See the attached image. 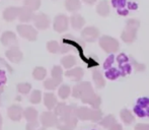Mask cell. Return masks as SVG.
<instances>
[{
	"label": "cell",
	"instance_id": "6da1fadb",
	"mask_svg": "<svg viewBox=\"0 0 149 130\" xmlns=\"http://www.w3.org/2000/svg\"><path fill=\"white\" fill-rule=\"evenodd\" d=\"M133 112L138 118L149 119V98H139L133 108Z\"/></svg>",
	"mask_w": 149,
	"mask_h": 130
},
{
	"label": "cell",
	"instance_id": "7a4b0ae2",
	"mask_svg": "<svg viewBox=\"0 0 149 130\" xmlns=\"http://www.w3.org/2000/svg\"><path fill=\"white\" fill-rule=\"evenodd\" d=\"M16 31L19 34V36L28 41L35 42L38 38V32L35 28H33L30 24H18L16 27Z\"/></svg>",
	"mask_w": 149,
	"mask_h": 130
},
{
	"label": "cell",
	"instance_id": "3957f363",
	"mask_svg": "<svg viewBox=\"0 0 149 130\" xmlns=\"http://www.w3.org/2000/svg\"><path fill=\"white\" fill-rule=\"evenodd\" d=\"M5 56L9 61L13 62V63H19L24 58V54L19 50L17 46L11 47L5 52Z\"/></svg>",
	"mask_w": 149,
	"mask_h": 130
},
{
	"label": "cell",
	"instance_id": "277c9868",
	"mask_svg": "<svg viewBox=\"0 0 149 130\" xmlns=\"http://www.w3.org/2000/svg\"><path fill=\"white\" fill-rule=\"evenodd\" d=\"M0 42L2 43V45L5 47H14L17 44V39H16L15 34L11 31H6L2 34L1 38H0Z\"/></svg>",
	"mask_w": 149,
	"mask_h": 130
},
{
	"label": "cell",
	"instance_id": "5b68a950",
	"mask_svg": "<svg viewBox=\"0 0 149 130\" xmlns=\"http://www.w3.org/2000/svg\"><path fill=\"white\" fill-rule=\"evenodd\" d=\"M24 110H22L19 105H11L7 110V115L10 120L17 122V121L22 120V116H24Z\"/></svg>",
	"mask_w": 149,
	"mask_h": 130
},
{
	"label": "cell",
	"instance_id": "8992f818",
	"mask_svg": "<svg viewBox=\"0 0 149 130\" xmlns=\"http://www.w3.org/2000/svg\"><path fill=\"white\" fill-rule=\"evenodd\" d=\"M33 24H35V27L38 30H41V31L46 30V29L49 28V24H50L49 16L46 15L45 13L36 14L35 18H33Z\"/></svg>",
	"mask_w": 149,
	"mask_h": 130
},
{
	"label": "cell",
	"instance_id": "52a82bcc",
	"mask_svg": "<svg viewBox=\"0 0 149 130\" xmlns=\"http://www.w3.org/2000/svg\"><path fill=\"white\" fill-rule=\"evenodd\" d=\"M19 9L20 7H16V6H10V7H7L6 9H4L3 14H2L4 20H6L8 22H13L19 15Z\"/></svg>",
	"mask_w": 149,
	"mask_h": 130
},
{
	"label": "cell",
	"instance_id": "ba28073f",
	"mask_svg": "<svg viewBox=\"0 0 149 130\" xmlns=\"http://www.w3.org/2000/svg\"><path fill=\"white\" fill-rule=\"evenodd\" d=\"M36 14L33 13V11L30 8L22 6L19 9V15H18V20L22 22H29L31 20H33Z\"/></svg>",
	"mask_w": 149,
	"mask_h": 130
},
{
	"label": "cell",
	"instance_id": "9c48e42d",
	"mask_svg": "<svg viewBox=\"0 0 149 130\" xmlns=\"http://www.w3.org/2000/svg\"><path fill=\"white\" fill-rule=\"evenodd\" d=\"M41 124L43 125L44 127H51L54 126L56 123V117L53 113L51 112H44L43 114L41 115Z\"/></svg>",
	"mask_w": 149,
	"mask_h": 130
},
{
	"label": "cell",
	"instance_id": "30bf717a",
	"mask_svg": "<svg viewBox=\"0 0 149 130\" xmlns=\"http://www.w3.org/2000/svg\"><path fill=\"white\" fill-rule=\"evenodd\" d=\"M67 29V17L65 15H57L54 20V30L56 32H63Z\"/></svg>",
	"mask_w": 149,
	"mask_h": 130
},
{
	"label": "cell",
	"instance_id": "8fae6325",
	"mask_svg": "<svg viewBox=\"0 0 149 130\" xmlns=\"http://www.w3.org/2000/svg\"><path fill=\"white\" fill-rule=\"evenodd\" d=\"M24 117L28 123H35L38 122V118H39V113L35 108L29 107L24 111Z\"/></svg>",
	"mask_w": 149,
	"mask_h": 130
},
{
	"label": "cell",
	"instance_id": "7c38bea8",
	"mask_svg": "<svg viewBox=\"0 0 149 130\" xmlns=\"http://www.w3.org/2000/svg\"><path fill=\"white\" fill-rule=\"evenodd\" d=\"M44 104L48 109H53L56 104V97L51 93H46L44 95Z\"/></svg>",
	"mask_w": 149,
	"mask_h": 130
},
{
	"label": "cell",
	"instance_id": "4fadbf2b",
	"mask_svg": "<svg viewBox=\"0 0 149 130\" xmlns=\"http://www.w3.org/2000/svg\"><path fill=\"white\" fill-rule=\"evenodd\" d=\"M46 75H47V70L42 66L36 67L33 71V78L37 79V80H43V79L46 77Z\"/></svg>",
	"mask_w": 149,
	"mask_h": 130
},
{
	"label": "cell",
	"instance_id": "5bb4252c",
	"mask_svg": "<svg viewBox=\"0 0 149 130\" xmlns=\"http://www.w3.org/2000/svg\"><path fill=\"white\" fill-rule=\"evenodd\" d=\"M16 89L19 94L22 95H26L31 92V85L29 82H20L16 85Z\"/></svg>",
	"mask_w": 149,
	"mask_h": 130
},
{
	"label": "cell",
	"instance_id": "9a60e30c",
	"mask_svg": "<svg viewBox=\"0 0 149 130\" xmlns=\"http://www.w3.org/2000/svg\"><path fill=\"white\" fill-rule=\"evenodd\" d=\"M24 6L30 8L33 11H36L41 7V0H24Z\"/></svg>",
	"mask_w": 149,
	"mask_h": 130
},
{
	"label": "cell",
	"instance_id": "2e32d148",
	"mask_svg": "<svg viewBox=\"0 0 149 130\" xmlns=\"http://www.w3.org/2000/svg\"><path fill=\"white\" fill-rule=\"evenodd\" d=\"M42 101V92L39 89H35V91L31 93V97H30V102L33 105L40 104Z\"/></svg>",
	"mask_w": 149,
	"mask_h": 130
},
{
	"label": "cell",
	"instance_id": "e0dca14e",
	"mask_svg": "<svg viewBox=\"0 0 149 130\" xmlns=\"http://www.w3.org/2000/svg\"><path fill=\"white\" fill-rule=\"evenodd\" d=\"M60 80L59 79H56V78H48L47 80H45L44 82V87L47 89H54L57 87V85H59Z\"/></svg>",
	"mask_w": 149,
	"mask_h": 130
},
{
	"label": "cell",
	"instance_id": "ac0fdd59",
	"mask_svg": "<svg viewBox=\"0 0 149 130\" xmlns=\"http://www.w3.org/2000/svg\"><path fill=\"white\" fill-rule=\"evenodd\" d=\"M65 5L68 10H76L80 6V3L78 0H66Z\"/></svg>",
	"mask_w": 149,
	"mask_h": 130
},
{
	"label": "cell",
	"instance_id": "d6986e66",
	"mask_svg": "<svg viewBox=\"0 0 149 130\" xmlns=\"http://www.w3.org/2000/svg\"><path fill=\"white\" fill-rule=\"evenodd\" d=\"M47 49H48V51L51 52V53H56V52L59 50V45H58L57 42L50 41V42H48V44H47Z\"/></svg>",
	"mask_w": 149,
	"mask_h": 130
},
{
	"label": "cell",
	"instance_id": "ffe728a7",
	"mask_svg": "<svg viewBox=\"0 0 149 130\" xmlns=\"http://www.w3.org/2000/svg\"><path fill=\"white\" fill-rule=\"evenodd\" d=\"M26 130H46V127L39 124V121L35 123H28L26 127Z\"/></svg>",
	"mask_w": 149,
	"mask_h": 130
},
{
	"label": "cell",
	"instance_id": "44dd1931",
	"mask_svg": "<svg viewBox=\"0 0 149 130\" xmlns=\"http://www.w3.org/2000/svg\"><path fill=\"white\" fill-rule=\"evenodd\" d=\"M61 74H62V70H61L59 66H55L52 69V76H53V78L61 80Z\"/></svg>",
	"mask_w": 149,
	"mask_h": 130
},
{
	"label": "cell",
	"instance_id": "7402d4cb",
	"mask_svg": "<svg viewBox=\"0 0 149 130\" xmlns=\"http://www.w3.org/2000/svg\"><path fill=\"white\" fill-rule=\"evenodd\" d=\"M62 64L65 67H70L72 64H74V59H73V57H66L62 59Z\"/></svg>",
	"mask_w": 149,
	"mask_h": 130
},
{
	"label": "cell",
	"instance_id": "603a6c76",
	"mask_svg": "<svg viewBox=\"0 0 149 130\" xmlns=\"http://www.w3.org/2000/svg\"><path fill=\"white\" fill-rule=\"evenodd\" d=\"M69 94V87L66 85H63L62 87L59 89V96L61 98H66Z\"/></svg>",
	"mask_w": 149,
	"mask_h": 130
},
{
	"label": "cell",
	"instance_id": "cb8c5ba5",
	"mask_svg": "<svg viewBox=\"0 0 149 130\" xmlns=\"http://www.w3.org/2000/svg\"><path fill=\"white\" fill-rule=\"evenodd\" d=\"M1 66H3L4 68L8 69V71H9V72H12V68L10 67V65H8L3 59H2V58H0V70H1Z\"/></svg>",
	"mask_w": 149,
	"mask_h": 130
},
{
	"label": "cell",
	"instance_id": "d4e9b609",
	"mask_svg": "<svg viewBox=\"0 0 149 130\" xmlns=\"http://www.w3.org/2000/svg\"><path fill=\"white\" fill-rule=\"evenodd\" d=\"M2 92H3V87L0 89V104H1V95H2Z\"/></svg>",
	"mask_w": 149,
	"mask_h": 130
},
{
	"label": "cell",
	"instance_id": "484cf974",
	"mask_svg": "<svg viewBox=\"0 0 149 130\" xmlns=\"http://www.w3.org/2000/svg\"><path fill=\"white\" fill-rule=\"evenodd\" d=\"M2 127V117H1V115H0V128Z\"/></svg>",
	"mask_w": 149,
	"mask_h": 130
},
{
	"label": "cell",
	"instance_id": "4316f807",
	"mask_svg": "<svg viewBox=\"0 0 149 130\" xmlns=\"http://www.w3.org/2000/svg\"><path fill=\"white\" fill-rule=\"evenodd\" d=\"M86 2H92V0H85Z\"/></svg>",
	"mask_w": 149,
	"mask_h": 130
},
{
	"label": "cell",
	"instance_id": "83f0119b",
	"mask_svg": "<svg viewBox=\"0 0 149 130\" xmlns=\"http://www.w3.org/2000/svg\"><path fill=\"white\" fill-rule=\"evenodd\" d=\"M90 130H95V129H90Z\"/></svg>",
	"mask_w": 149,
	"mask_h": 130
},
{
	"label": "cell",
	"instance_id": "f1b7e54d",
	"mask_svg": "<svg viewBox=\"0 0 149 130\" xmlns=\"http://www.w3.org/2000/svg\"><path fill=\"white\" fill-rule=\"evenodd\" d=\"M0 130H1V128H0Z\"/></svg>",
	"mask_w": 149,
	"mask_h": 130
}]
</instances>
